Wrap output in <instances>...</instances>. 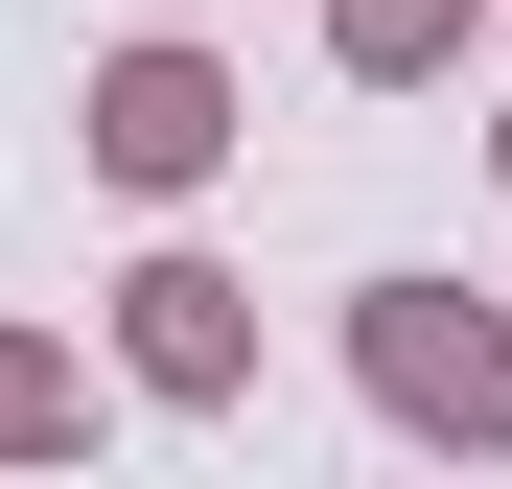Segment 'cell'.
Here are the masks:
<instances>
[{
    "instance_id": "6da1fadb",
    "label": "cell",
    "mask_w": 512,
    "mask_h": 489,
    "mask_svg": "<svg viewBox=\"0 0 512 489\" xmlns=\"http://www.w3.org/2000/svg\"><path fill=\"white\" fill-rule=\"evenodd\" d=\"M350 396H373L396 443H489V466H512V303L373 280V303H350Z\"/></svg>"
},
{
    "instance_id": "7a4b0ae2",
    "label": "cell",
    "mask_w": 512,
    "mask_h": 489,
    "mask_svg": "<svg viewBox=\"0 0 512 489\" xmlns=\"http://www.w3.org/2000/svg\"><path fill=\"white\" fill-rule=\"evenodd\" d=\"M70 140H94V187H140V210H187V187H210V163H233L256 117H233V70H210L187 24H163V47H117L94 94H70Z\"/></svg>"
},
{
    "instance_id": "3957f363",
    "label": "cell",
    "mask_w": 512,
    "mask_h": 489,
    "mask_svg": "<svg viewBox=\"0 0 512 489\" xmlns=\"http://www.w3.org/2000/svg\"><path fill=\"white\" fill-rule=\"evenodd\" d=\"M117 373L163 396V420H233V396H256V280H233V257H187V233H163V257L117 280Z\"/></svg>"
},
{
    "instance_id": "277c9868",
    "label": "cell",
    "mask_w": 512,
    "mask_h": 489,
    "mask_svg": "<svg viewBox=\"0 0 512 489\" xmlns=\"http://www.w3.org/2000/svg\"><path fill=\"white\" fill-rule=\"evenodd\" d=\"M117 396H140V373H94L70 326H0V466H94Z\"/></svg>"
},
{
    "instance_id": "5b68a950",
    "label": "cell",
    "mask_w": 512,
    "mask_h": 489,
    "mask_svg": "<svg viewBox=\"0 0 512 489\" xmlns=\"http://www.w3.org/2000/svg\"><path fill=\"white\" fill-rule=\"evenodd\" d=\"M466 24L489 0H326V70L350 94H419V70H466Z\"/></svg>"
},
{
    "instance_id": "8992f818",
    "label": "cell",
    "mask_w": 512,
    "mask_h": 489,
    "mask_svg": "<svg viewBox=\"0 0 512 489\" xmlns=\"http://www.w3.org/2000/svg\"><path fill=\"white\" fill-rule=\"evenodd\" d=\"M489 187H512V117H489Z\"/></svg>"
}]
</instances>
